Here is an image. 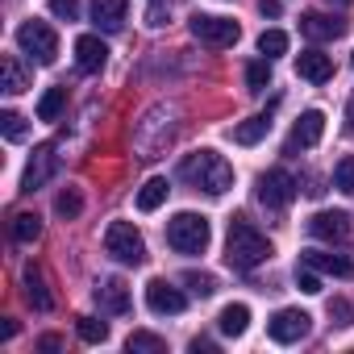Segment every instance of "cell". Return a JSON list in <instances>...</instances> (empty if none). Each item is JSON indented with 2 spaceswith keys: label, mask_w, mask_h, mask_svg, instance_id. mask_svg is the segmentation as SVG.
Masks as SVG:
<instances>
[{
  "label": "cell",
  "mask_w": 354,
  "mask_h": 354,
  "mask_svg": "<svg viewBox=\"0 0 354 354\" xmlns=\"http://www.w3.org/2000/svg\"><path fill=\"white\" fill-rule=\"evenodd\" d=\"M225 259H230V267L250 271V267H259V263L271 259V242H267V234L254 221L234 217L230 221V234H225Z\"/></svg>",
  "instance_id": "cell-1"
},
{
  "label": "cell",
  "mask_w": 354,
  "mask_h": 354,
  "mask_svg": "<svg viewBox=\"0 0 354 354\" xmlns=\"http://www.w3.org/2000/svg\"><path fill=\"white\" fill-rule=\"evenodd\" d=\"M180 175H184L192 188L209 192V196H221V192L234 188V167H230L217 150H196V154H188V158L180 162Z\"/></svg>",
  "instance_id": "cell-2"
},
{
  "label": "cell",
  "mask_w": 354,
  "mask_h": 354,
  "mask_svg": "<svg viewBox=\"0 0 354 354\" xmlns=\"http://www.w3.org/2000/svg\"><path fill=\"white\" fill-rule=\"evenodd\" d=\"M209 238H213V230H209V217H201V213H180L167 221V246L180 254H205Z\"/></svg>",
  "instance_id": "cell-3"
},
{
  "label": "cell",
  "mask_w": 354,
  "mask_h": 354,
  "mask_svg": "<svg viewBox=\"0 0 354 354\" xmlns=\"http://www.w3.org/2000/svg\"><path fill=\"white\" fill-rule=\"evenodd\" d=\"M17 46H21L34 63H42V67H50V63L59 59V34H55L46 21H26V26L17 30Z\"/></svg>",
  "instance_id": "cell-4"
},
{
  "label": "cell",
  "mask_w": 354,
  "mask_h": 354,
  "mask_svg": "<svg viewBox=\"0 0 354 354\" xmlns=\"http://www.w3.org/2000/svg\"><path fill=\"white\" fill-rule=\"evenodd\" d=\"M104 250H109L117 263H129V267L146 263V242H142V234H138L129 221H113V225L104 230Z\"/></svg>",
  "instance_id": "cell-5"
},
{
  "label": "cell",
  "mask_w": 354,
  "mask_h": 354,
  "mask_svg": "<svg viewBox=\"0 0 354 354\" xmlns=\"http://www.w3.org/2000/svg\"><path fill=\"white\" fill-rule=\"evenodd\" d=\"M254 196H259V205H267V209H283V205H292V196H296V175L283 171V167L263 171Z\"/></svg>",
  "instance_id": "cell-6"
},
{
  "label": "cell",
  "mask_w": 354,
  "mask_h": 354,
  "mask_svg": "<svg viewBox=\"0 0 354 354\" xmlns=\"http://www.w3.org/2000/svg\"><path fill=\"white\" fill-rule=\"evenodd\" d=\"M192 38L205 42V46H213V50H225V46H234V42L242 38V30H238V21H230V17H209V13H201V17H192Z\"/></svg>",
  "instance_id": "cell-7"
},
{
  "label": "cell",
  "mask_w": 354,
  "mask_h": 354,
  "mask_svg": "<svg viewBox=\"0 0 354 354\" xmlns=\"http://www.w3.org/2000/svg\"><path fill=\"white\" fill-rule=\"evenodd\" d=\"M308 329H313V317H308L304 308H279V313L267 321V333H271V342H279V346L300 342Z\"/></svg>",
  "instance_id": "cell-8"
},
{
  "label": "cell",
  "mask_w": 354,
  "mask_h": 354,
  "mask_svg": "<svg viewBox=\"0 0 354 354\" xmlns=\"http://www.w3.org/2000/svg\"><path fill=\"white\" fill-rule=\"evenodd\" d=\"M146 304H150V313H158V317H175V313L188 308V296H184L180 288H171L167 279H150V283H146Z\"/></svg>",
  "instance_id": "cell-9"
},
{
  "label": "cell",
  "mask_w": 354,
  "mask_h": 354,
  "mask_svg": "<svg viewBox=\"0 0 354 354\" xmlns=\"http://www.w3.org/2000/svg\"><path fill=\"white\" fill-rule=\"evenodd\" d=\"M321 133H325V113H321V109L300 113L296 125H292V133H288V154H292V150H308V146H317Z\"/></svg>",
  "instance_id": "cell-10"
},
{
  "label": "cell",
  "mask_w": 354,
  "mask_h": 354,
  "mask_svg": "<svg viewBox=\"0 0 354 354\" xmlns=\"http://www.w3.org/2000/svg\"><path fill=\"white\" fill-rule=\"evenodd\" d=\"M55 167H59L55 146H38L34 158H30V167H26V175H21V192H38V188L50 180V175H55Z\"/></svg>",
  "instance_id": "cell-11"
},
{
  "label": "cell",
  "mask_w": 354,
  "mask_h": 354,
  "mask_svg": "<svg viewBox=\"0 0 354 354\" xmlns=\"http://www.w3.org/2000/svg\"><path fill=\"white\" fill-rule=\"evenodd\" d=\"M300 263L321 271V275H337V279H350L354 275V263L346 254H333V250H300Z\"/></svg>",
  "instance_id": "cell-12"
},
{
  "label": "cell",
  "mask_w": 354,
  "mask_h": 354,
  "mask_svg": "<svg viewBox=\"0 0 354 354\" xmlns=\"http://www.w3.org/2000/svg\"><path fill=\"white\" fill-rule=\"evenodd\" d=\"M75 63H80L84 75H96V71H104V63H109V46H104L96 34H84V38H75Z\"/></svg>",
  "instance_id": "cell-13"
},
{
  "label": "cell",
  "mask_w": 354,
  "mask_h": 354,
  "mask_svg": "<svg viewBox=\"0 0 354 354\" xmlns=\"http://www.w3.org/2000/svg\"><path fill=\"white\" fill-rule=\"evenodd\" d=\"M308 234L321 242H346L350 238V217L346 213H313L308 217Z\"/></svg>",
  "instance_id": "cell-14"
},
{
  "label": "cell",
  "mask_w": 354,
  "mask_h": 354,
  "mask_svg": "<svg viewBox=\"0 0 354 354\" xmlns=\"http://www.w3.org/2000/svg\"><path fill=\"white\" fill-rule=\"evenodd\" d=\"M300 30H304V38H313V42H333V38L346 34V21H342V17H329V13H304V17H300Z\"/></svg>",
  "instance_id": "cell-15"
},
{
  "label": "cell",
  "mask_w": 354,
  "mask_h": 354,
  "mask_svg": "<svg viewBox=\"0 0 354 354\" xmlns=\"http://www.w3.org/2000/svg\"><path fill=\"white\" fill-rule=\"evenodd\" d=\"M296 75L300 80H308V84H325L329 75H333V59L325 55V50H300L296 55Z\"/></svg>",
  "instance_id": "cell-16"
},
{
  "label": "cell",
  "mask_w": 354,
  "mask_h": 354,
  "mask_svg": "<svg viewBox=\"0 0 354 354\" xmlns=\"http://www.w3.org/2000/svg\"><path fill=\"white\" fill-rule=\"evenodd\" d=\"M96 304H100V313H113V317H121V313H129V288H125V279H100L96 283Z\"/></svg>",
  "instance_id": "cell-17"
},
{
  "label": "cell",
  "mask_w": 354,
  "mask_h": 354,
  "mask_svg": "<svg viewBox=\"0 0 354 354\" xmlns=\"http://www.w3.org/2000/svg\"><path fill=\"white\" fill-rule=\"evenodd\" d=\"M125 13H129V0H92V21L109 34L125 26Z\"/></svg>",
  "instance_id": "cell-18"
},
{
  "label": "cell",
  "mask_w": 354,
  "mask_h": 354,
  "mask_svg": "<svg viewBox=\"0 0 354 354\" xmlns=\"http://www.w3.org/2000/svg\"><path fill=\"white\" fill-rule=\"evenodd\" d=\"M267 129H271V117H267V113H259V117L238 121V125L230 129V138H234L238 146H254V142H263V138H267Z\"/></svg>",
  "instance_id": "cell-19"
},
{
  "label": "cell",
  "mask_w": 354,
  "mask_h": 354,
  "mask_svg": "<svg viewBox=\"0 0 354 354\" xmlns=\"http://www.w3.org/2000/svg\"><path fill=\"white\" fill-rule=\"evenodd\" d=\"M21 283H26V300L38 308V313H46L55 300H50V292H46V279H42V271L38 267H26L21 271Z\"/></svg>",
  "instance_id": "cell-20"
},
{
  "label": "cell",
  "mask_w": 354,
  "mask_h": 354,
  "mask_svg": "<svg viewBox=\"0 0 354 354\" xmlns=\"http://www.w3.org/2000/svg\"><path fill=\"white\" fill-rule=\"evenodd\" d=\"M246 325H250V308H246V304H225L221 317H217V329H221L225 337H242Z\"/></svg>",
  "instance_id": "cell-21"
},
{
  "label": "cell",
  "mask_w": 354,
  "mask_h": 354,
  "mask_svg": "<svg viewBox=\"0 0 354 354\" xmlns=\"http://www.w3.org/2000/svg\"><path fill=\"white\" fill-rule=\"evenodd\" d=\"M0 75H5V92H9V96H17V92L30 88V75H26V67L17 63V55H5V59H0Z\"/></svg>",
  "instance_id": "cell-22"
},
{
  "label": "cell",
  "mask_w": 354,
  "mask_h": 354,
  "mask_svg": "<svg viewBox=\"0 0 354 354\" xmlns=\"http://www.w3.org/2000/svg\"><path fill=\"white\" fill-rule=\"evenodd\" d=\"M167 192H171L167 180H162V175H154V180H146L142 192H138V209H142V213H154V209L167 201Z\"/></svg>",
  "instance_id": "cell-23"
},
{
  "label": "cell",
  "mask_w": 354,
  "mask_h": 354,
  "mask_svg": "<svg viewBox=\"0 0 354 354\" xmlns=\"http://www.w3.org/2000/svg\"><path fill=\"white\" fill-rule=\"evenodd\" d=\"M125 350H133V354H167V342H162L158 333H146V329H133V333L125 337Z\"/></svg>",
  "instance_id": "cell-24"
},
{
  "label": "cell",
  "mask_w": 354,
  "mask_h": 354,
  "mask_svg": "<svg viewBox=\"0 0 354 354\" xmlns=\"http://www.w3.org/2000/svg\"><path fill=\"white\" fill-rule=\"evenodd\" d=\"M9 234H13L17 242H38V234H42L38 213H17V217H13V225H9Z\"/></svg>",
  "instance_id": "cell-25"
},
{
  "label": "cell",
  "mask_w": 354,
  "mask_h": 354,
  "mask_svg": "<svg viewBox=\"0 0 354 354\" xmlns=\"http://www.w3.org/2000/svg\"><path fill=\"white\" fill-rule=\"evenodd\" d=\"M63 109H67V88H50V92L38 100V121H55Z\"/></svg>",
  "instance_id": "cell-26"
},
{
  "label": "cell",
  "mask_w": 354,
  "mask_h": 354,
  "mask_svg": "<svg viewBox=\"0 0 354 354\" xmlns=\"http://www.w3.org/2000/svg\"><path fill=\"white\" fill-rule=\"evenodd\" d=\"M55 213H59L63 221H75V217L84 213V196H80L75 188H67V192H59V201H55Z\"/></svg>",
  "instance_id": "cell-27"
},
{
  "label": "cell",
  "mask_w": 354,
  "mask_h": 354,
  "mask_svg": "<svg viewBox=\"0 0 354 354\" xmlns=\"http://www.w3.org/2000/svg\"><path fill=\"white\" fill-rule=\"evenodd\" d=\"M283 50H288V34H283V30H263V34H259V55L275 59V55H283Z\"/></svg>",
  "instance_id": "cell-28"
},
{
  "label": "cell",
  "mask_w": 354,
  "mask_h": 354,
  "mask_svg": "<svg viewBox=\"0 0 354 354\" xmlns=\"http://www.w3.org/2000/svg\"><path fill=\"white\" fill-rule=\"evenodd\" d=\"M333 188L346 192V196H354V154H346V158L333 167Z\"/></svg>",
  "instance_id": "cell-29"
},
{
  "label": "cell",
  "mask_w": 354,
  "mask_h": 354,
  "mask_svg": "<svg viewBox=\"0 0 354 354\" xmlns=\"http://www.w3.org/2000/svg\"><path fill=\"white\" fill-rule=\"evenodd\" d=\"M246 88L250 92H267L271 88V63H250L246 67Z\"/></svg>",
  "instance_id": "cell-30"
},
{
  "label": "cell",
  "mask_w": 354,
  "mask_h": 354,
  "mask_svg": "<svg viewBox=\"0 0 354 354\" xmlns=\"http://www.w3.org/2000/svg\"><path fill=\"white\" fill-rule=\"evenodd\" d=\"M80 337H84L88 346H96V342H104V337H109V325H104V321H96V317H80Z\"/></svg>",
  "instance_id": "cell-31"
},
{
  "label": "cell",
  "mask_w": 354,
  "mask_h": 354,
  "mask_svg": "<svg viewBox=\"0 0 354 354\" xmlns=\"http://www.w3.org/2000/svg\"><path fill=\"white\" fill-rule=\"evenodd\" d=\"M184 283H188V292H192V296H213V288H217V283H213V275H205V271H188V275H184Z\"/></svg>",
  "instance_id": "cell-32"
},
{
  "label": "cell",
  "mask_w": 354,
  "mask_h": 354,
  "mask_svg": "<svg viewBox=\"0 0 354 354\" xmlns=\"http://www.w3.org/2000/svg\"><path fill=\"white\" fill-rule=\"evenodd\" d=\"M0 129H5L9 142H21V138H26V117H17V113H0Z\"/></svg>",
  "instance_id": "cell-33"
},
{
  "label": "cell",
  "mask_w": 354,
  "mask_h": 354,
  "mask_svg": "<svg viewBox=\"0 0 354 354\" xmlns=\"http://www.w3.org/2000/svg\"><path fill=\"white\" fill-rule=\"evenodd\" d=\"M317 275H321V271H313V267L300 263V271H296V288L308 292V296H317V292H321V279H317Z\"/></svg>",
  "instance_id": "cell-34"
},
{
  "label": "cell",
  "mask_w": 354,
  "mask_h": 354,
  "mask_svg": "<svg viewBox=\"0 0 354 354\" xmlns=\"http://www.w3.org/2000/svg\"><path fill=\"white\" fill-rule=\"evenodd\" d=\"M50 13L59 21H75L80 17V0H50Z\"/></svg>",
  "instance_id": "cell-35"
},
{
  "label": "cell",
  "mask_w": 354,
  "mask_h": 354,
  "mask_svg": "<svg viewBox=\"0 0 354 354\" xmlns=\"http://www.w3.org/2000/svg\"><path fill=\"white\" fill-rule=\"evenodd\" d=\"M329 313H333V317H337L342 325L350 321V304H346V300H333V304H329Z\"/></svg>",
  "instance_id": "cell-36"
},
{
  "label": "cell",
  "mask_w": 354,
  "mask_h": 354,
  "mask_svg": "<svg viewBox=\"0 0 354 354\" xmlns=\"http://www.w3.org/2000/svg\"><path fill=\"white\" fill-rule=\"evenodd\" d=\"M38 346H42V350H63V337H59V333H46Z\"/></svg>",
  "instance_id": "cell-37"
},
{
  "label": "cell",
  "mask_w": 354,
  "mask_h": 354,
  "mask_svg": "<svg viewBox=\"0 0 354 354\" xmlns=\"http://www.w3.org/2000/svg\"><path fill=\"white\" fill-rule=\"evenodd\" d=\"M201 350H205V354H213V350H217V346H213V342H209V337H192V354H201Z\"/></svg>",
  "instance_id": "cell-38"
},
{
  "label": "cell",
  "mask_w": 354,
  "mask_h": 354,
  "mask_svg": "<svg viewBox=\"0 0 354 354\" xmlns=\"http://www.w3.org/2000/svg\"><path fill=\"white\" fill-rule=\"evenodd\" d=\"M263 17H279V0H263Z\"/></svg>",
  "instance_id": "cell-39"
},
{
  "label": "cell",
  "mask_w": 354,
  "mask_h": 354,
  "mask_svg": "<svg viewBox=\"0 0 354 354\" xmlns=\"http://www.w3.org/2000/svg\"><path fill=\"white\" fill-rule=\"evenodd\" d=\"M146 26H167V13H162V9H150V21H146Z\"/></svg>",
  "instance_id": "cell-40"
},
{
  "label": "cell",
  "mask_w": 354,
  "mask_h": 354,
  "mask_svg": "<svg viewBox=\"0 0 354 354\" xmlns=\"http://www.w3.org/2000/svg\"><path fill=\"white\" fill-rule=\"evenodd\" d=\"M346 129L354 133V96H350V104H346Z\"/></svg>",
  "instance_id": "cell-41"
},
{
  "label": "cell",
  "mask_w": 354,
  "mask_h": 354,
  "mask_svg": "<svg viewBox=\"0 0 354 354\" xmlns=\"http://www.w3.org/2000/svg\"><path fill=\"white\" fill-rule=\"evenodd\" d=\"M337 5H350V0H337Z\"/></svg>",
  "instance_id": "cell-42"
},
{
  "label": "cell",
  "mask_w": 354,
  "mask_h": 354,
  "mask_svg": "<svg viewBox=\"0 0 354 354\" xmlns=\"http://www.w3.org/2000/svg\"><path fill=\"white\" fill-rule=\"evenodd\" d=\"M350 63H354V59H350Z\"/></svg>",
  "instance_id": "cell-43"
}]
</instances>
